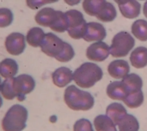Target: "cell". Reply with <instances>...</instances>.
Instances as JSON below:
<instances>
[{
    "label": "cell",
    "mask_w": 147,
    "mask_h": 131,
    "mask_svg": "<svg viewBox=\"0 0 147 131\" xmlns=\"http://www.w3.org/2000/svg\"><path fill=\"white\" fill-rule=\"evenodd\" d=\"M64 100L69 108L76 111L88 110L94 105V98L89 92L80 90L74 84L65 88Z\"/></svg>",
    "instance_id": "3957f363"
},
{
    "label": "cell",
    "mask_w": 147,
    "mask_h": 131,
    "mask_svg": "<svg viewBox=\"0 0 147 131\" xmlns=\"http://www.w3.org/2000/svg\"><path fill=\"white\" fill-rule=\"evenodd\" d=\"M34 19L38 25L49 27L56 32L63 33L67 30V18L65 13L61 11L55 10L49 7H44L37 13Z\"/></svg>",
    "instance_id": "7a4b0ae2"
},
{
    "label": "cell",
    "mask_w": 147,
    "mask_h": 131,
    "mask_svg": "<svg viewBox=\"0 0 147 131\" xmlns=\"http://www.w3.org/2000/svg\"><path fill=\"white\" fill-rule=\"evenodd\" d=\"M106 36V31L102 24L96 22H90L87 24L86 30L83 38L87 42L102 41Z\"/></svg>",
    "instance_id": "8fae6325"
},
{
    "label": "cell",
    "mask_w": 147,
    "mask_h": 131,
    "mask_svg": "<svg viewBox=\"0 0 147 131\" xmlns=\"http://www.w3.org/2000/svg\"><path fill=\"white\" fill-rule=\"evenodd\" d=\"M132 66L136 68H142L147 66V48L138 47L135 48L130 55Z\"/></svg>",
    "instance_id": "2e32d148"
},
{
    "label": "cell",
    "mask_w": 147,
    "mask_h": 131,
    "mask_svg": "<svg viewBox=\"0 0 147 131\" xmlns=\"http://www.w3.org/2000/svg\"><path fill=\"white\" fill-rule=\"evenodd\" d=\"M117 126L119 131H138L140 128L137 119L130 114L125 115Z\"/></svg>",
    "instance_id": "603a6c76"
},
{
    "label": "cell",
    "mask_w": 147,
    "mask_h": 131,
    "mask_svg": "<svg viewBox=\"0 0 147 131\" xmlns=\"http://www.w3.org/2000/svg\"><path fill=\"white\" fill-rule=\"evenodd\" d=\"M129 108L134 109L140 107L144 102V94L142 90L130 93L122 101Z\"/></svg>",
    "instance_id": "d4e9b609"
},
{
    "label": "cell",
    "mask_w": 147,
    "mask_h": 131,
    "mask_svg": "<svg viewBox=\"0 0 147 131\" xmlns=\"http://www.w3.org/2000/svg\"><path fill=\"white\" fill-rule=\"evenodd\" d=\"M143 13L145 17L147 18V1L144 3L143 6Z\"/></svg>",
    "instance_id": "f546056e"
},
{
    "label": "cell",
    "mask_w": 147,
    "mask_h": 131,
    "mask_svg": "<svg viewBox=\"0 0 147 131\" xmlns=\"http://www.w3.org/2000/svg\"><path fill=\"white\" fill-rule=\"evenodd\" d=\"M134 44L135 40L130 34L121 31L117 33L112 39L110 53L114 57H125L134 47Z\"/></svg>",
    "instance_id": "8992f818"
},
{
    "label": "cell",
    "mask_w": 147,
    "mask_h": 131,
    "mask_svg": "<svg viewBox=\"0 0 147 131\" xmlns=\"http://www.w3.org/2000/svg\"><path fill=\"white\" fill-rule=\"evenodd\" d=\"M28 113L23 106L16 104L11 106L2 121L3 131H22L26 126Z\"/></svg>",
    "instance_id": "5b68a950"
},
{
    "label": "cell",
    "mask_w": 147,
    "mask_h": 131,
    "mask_svg": "<svg viewBox=\"0 0 147 131\" xmlns=\"http://www.w3.org/2000/svg\"><path fill=\"white\" fill-rule=\"evenodd\" d=\"M103 74L102 70L96 64L85 62L75 70L73 79L78 86L88 88L101 80Z\"/></svg>",
    "instance_id": "277c9868"
},
{
    "label": "cell",
    "mask_w": 147,
    "mask_h": 131,
    "mask_svg": "<svg viewBox=\"0 0 147 131\" xmlns=\"http://www.w3.org/2000/svg\"><path fill=\"white\" fill-rule=\"evenodd\" d=\"M110 54V47L103 41H98L87 48L86 56L90 60L95 61H102L107 58Z\"/></svg>",
    "instance_id": "30bf717a"
},
{
    "label": "cell",
    "mask_w": 147,
    "mask_h": 131,
    "mask_svg": "<svg viewBox=\"0 0 147 131\" xmlns=\"http://www.w3.org/2000/svg\"><path fill=\"white\" fill-rule=\"evenodd\" d=\"M117 16L115 6L110 2L103 0L101 6L96 17L102 22H111Z\"/></svg>",
    "instance_id": "e0dca14e"
},
{
    "label": "cell",
    "mask_w": 147,
    "mask_h": 131,
    "mask_svg": "<svg viewBox=\"0 0 147 131\" xmlns=\"http://www.w3.org/2000/svg\"><path fill=\"white\" fill-rule=\"evenodd\" d=\"M94 125L96 131H117L116 125L107 115L96 116L94 118Z\"/></svg>",
    "instance_id": "44dd1931"
},
{
    "label": "cell",
    "mask_w": 147,
    "mask_h": 131,
    "mask_svg": "<svg viewBox=\"0 0 147 131\" xmlns=\"http://www.w3.org/2000/svg\"><path fill=\"white\" fill-rule=\"evenodd\" d=\"M106 115L111 118L115 125L126 115L127 111L125 107L119 103L114 102L110 104L106 108Z\"/></svg>",
    "instance_id": "ac0fdd59"
},
{
    "label": "cell",
    "mask_w": 147,
    "mask_h": 131,
    "mask_svg": "<svg viewBox=\"0 0 147 131\" xmlns=\"http://www.w3.org/2000/svg\"><path fill=\"white\" fill-rule=\"evenodd\" d=\"M5 45L9 54L19 55L24 52L26 47L25 36L18 32L11 33L6 37Z\"/></svg>",
    "instance_id": "9c48e42d"
},
{
    "label": "cell",
    "mask_w": 147,
    "mask_h": 131,
    "mask_svg": "<svg viewBox=\"0 0 147 131\" xmlns=\"http://www.w3.org/2000/svg\"><path fill=\"white\" fill-rule=\"evenodd\" d=\"M53 83L58 87H64L73 79L72 71L66 67L57 68L52 74Z\"/></svg>",
    "instance_id": "5bb4252c"
},
{
    "label": "cell",
    "mask_w": 147,
    "mask_h": 131,
    "mask_svg": "<svg viewBox=\"0 0 147 131\" xmlns=\"http://www.w3.org/2000/svg\"><path fill=\"white\" fill-rule=\"evenodd\" d=\"M74 131H94L91 122L86 118H81L75 122Z\"/></svg>",
    "instance_id": "83f0119b"
},
{
    "label": "cell",
    "mask_w": 147,
    "mask_h": 131,
    "mask_svg": "<svg viewBox=\"0 0 147 131\" xmlns=\"http://www.w3.org/2000/svg\"><path fill=\"white\" fill-rule=\"evenodd\" d=\"M122 82L126 88L127 94L141 90L143 84L141 78L134 73H131L126 75L122 79Z\"/></svg>",
    "instance_id": "d6986e66"
},
{
    "label": "cell",
    "mask_w": 147,
    "mask_h": 131,
    "mask_svg": "<svg viewBox=\"0 0 147 131\" xmlns=\"http://www.w3.org/2000/svg\"><path fill=\"white\" fill-rule=\"evenodd\" d=\"M40 47L45 54L60 62H68L75 56L72 47L52 33L45 34Z\"/></svg>",
    "instance_id": "6da1fadb"
},
{
    "label": "cell",
    "mask_w": 147,
    "mask_h": 131,
    "mask_svg": "<svg viewBox=\"0 0 147 131\" xmlns=\"http://www.w3.org/2000/svg\"><path fill=\"white\" fill-rule=\"evenodd\" d=\"M56 1H26L27 6H28L30 9L36 10L38 9L41 6L49 3H53Z\"/></svg>",
    "instance_id": "f1b7e54d"
},
{
    "label": "cell",
    "mask_w": 147,
    "mask_h": 131,
    "mask_svg": "<svg viewBox=\"0 0 147 131\" xmlns=\"http://www.w3.org/2000/svg\"><path fill=\"white\" fill-rule=\"evenodd\" d=\"M132 34L139 40L145 41L147 40V21L140 19L135 21L131 27Z\"/></svg>",
    "instance_id": "cb8c5ba5"
},
{
    "label": "cell",
    "mask_w": 147,
    "mask_h": 131,
    "mask_svg": "<svg viewBox=\"0 0 147 131\" xmlns=\"http://www.w3.org/2000/svg\"><path fill=\"white\" fill-rule=\"evenodd\" d=\"M1 75L4 78H13L18 70V66L16 60L10 58H6L1 63Z\"/></svg>",
    "instance_id": "ffe728a7"
},
{
    "label": "cell",
    "mask_w": 147,
    "mask_h": 131,
    "mask_svg": "<svg viewBox=\"0 0 147 131\" xmlns=\"http://www.w3.org/2000/svg\"><path fill=\"white\" fill-rule=\"evenodd\" d=\"M117 3L122 15L129 19L137 17L141 11V4L135 0L115 1Z\"/></svg>",
    "instance_id": "7c38bea8"
},
{
    "label": "cell",
    "mask_w": 147,
    "mask_h": 131,
    "mask_svg": "<svg viewBox=\"0 0 147 131\" xmlns=\"http://www.w3.org/2000/svg\"><path fill=\"white\" fill-rule=\"evenodd\" d=\"M109 75L115 79H121L128 75L130 66L127 61L122 59L115 60L111 61L107 67Z\"/></svg>",
    "instance_id": "4fadbf2b"
},
{
    "label": "cell",
    "mask_w": 147,
    "mask_h": 131,
    "mask_svg": "<svg viewBox=\"0 0 147 131\" xmlns=\"http://www.w3.org/2000/svg\"><path fill=\"white\" fill-rule=\"evenodd\" d=\"M65 14L68 21L67 31L68 35L74 39L83 38L87 23L84 19L83 14L80 11L75 9L68 10Z\"/></svg>",
    "instance_id": "52a82bcc"
},
{
    "label": "cell",
    "mask_w": 147,
    "mask_h": 131,
    "mask_svg": "<svg viewBox=\"0 0 147 131\" xmlns=\"http://www.w3.org/2000/svg\"><path fill=\"white\" fill-rule=\"evenodd\" d=\"M45 34L39 27H33L29 30L26 34V41L29 45L33 47H40Z\"/></svg>",
    "instance_id": "7402d4cb"
},
{
    "label": "cell",
    "mask_w": 147,
    "mask_h": 131,
    "mask_svg": "<svg viewBox=\"0 0 147 131\" xmlns=\"http://www.w3.org/2000/svg\"><path fill=\"white\" fill-rule=\"evenodd\" d=\"M35 81L28 74H21L13 78L12 87L17 99L21 102L25 99V95L31 93L34 88Z\"/></svg>",
    "instance_id": "ba28073f"
},
{
    "label": "cell",
    "mask_w": 147,
    "mask_h": 131,
    "mask_svg": "<svg viewBox=\"0 0 147 131\" xmlns=\"http://www.w3.org/2000/svg\"><path fill=\"white\" fill-rule=\"evenodd\" d=\"M13 14L7 8L0 9V26L4 28L9 26L13 21Z\"/></svg>",
    "instance_id": "4316f807"
},
{
    "label": "cell",
    "mask_w": 147,
    "mask_h": 131,
    "mask_svg": "<svg viewBox=\"0 0 147 131\" xmlns=\"http://www.w3.org/2000/svg\"><path fill=\"white\" fill-rule=\"evenodd\" d=\"M106 93L112 99L123 101L127 95V91L122 80L114 81L107 86Z\"/></svg>",
    "instance_id": "9a60e30c"
},
{
    "label": "cell",
    "mask_w": 147,
    "mask_h": 131,
    "mask_svg": "<svg viewBox=\"0 0 147 131\" xmlns=\"http://www.w3.org/2000/svg\"><path fill=\"white\" fill-rule=\"evenodd\" d=\"M13 78L4 80L1 84V93L3 97L7 100H12L16 95L12 87Z\"/></svg>",
    "instance_id": "484cf974"
}]
</instances>
